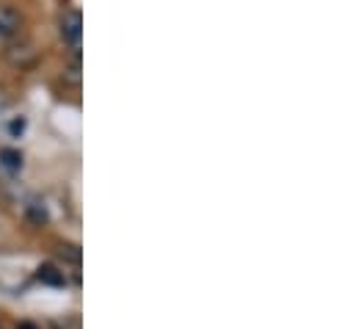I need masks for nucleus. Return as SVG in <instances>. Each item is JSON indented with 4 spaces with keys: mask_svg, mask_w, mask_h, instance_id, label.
I'll use <instances>...</instances> for the list:
<instances>
[{
    "mask_svg": "<svg viewBox=\"0 0 357 329\" xmlns=\"http://www.w3.org/2000/svg\"><path fill=\"white\" fill-rule=\"evenodd\" d=\"M61 36L73 47L81 45V36H84V17H81V11H67L61 17Z\"/></svg>",
    "mask_w": 357,
    "mask_h": 329,
    "instance_id": "f257e3e1",
    "label": "nucleus"
},
{
    "mask_svg": "<svg viewBox=\"0 0 357 329\" xmlns=\"http://www.w3.org/2000/svg\"><path fill=\"white\" fill-rule=\"evenodd\" d=\"M0 161H3L6 169L17 171V169L22 166V155H20V153H14V150H3V153H0Z\"/></svg>",
    "mask_w": 357,
    "mask_h": 329,
    "instance_id": "20e7f679",
    "label": "nucleus"
},
{
    "mask_svg": "<svg viewBox=\"0 0 357 329\" xmlns=\"http://www.w3.org/2000/svg\"><path fill=\"white\" fill-rule=\"evenodd\" d=\"M20 25H22V17L14 6H0V42L11 39L14 33H20Z\"/></svg>",
    "mask_w": 357,
    "mask_h": 329,
    "instance_id": "f03ea898",
    "label": "nucleus"
},
{
    "mask_svg": "<svg viewBox=\"0 0 357 329\" xmlns=\"http://www.w3.org/2000/svg\"><path fill=\"white\" fill-rule=\"evenodd\" d=\"M17 329H36V327H33V324H28V321H22V324H20Z\"/></svg>",
    "mask_w": 357,
    "mask_h": 329,
    "instance_id": "39448f33",
    "label": "nucleus"
},
{
    "mask_svg": "<svg viewBox=\"0 0 357 329\" xmlns=\"http://www.w3.org/2000/svg\"><path fill=\"white\" fill-rule=\"evenodd\" d=\"M36 277H39V282H47V285H59V288H64V285H67L64 271H59L56 266H42Z\"/></svg>",
    "mask_w": 357,
    "mask_h": 329,
    "instance_id": "7ed1b4c3",
    "label": "nucleus"
}]
</instances>
